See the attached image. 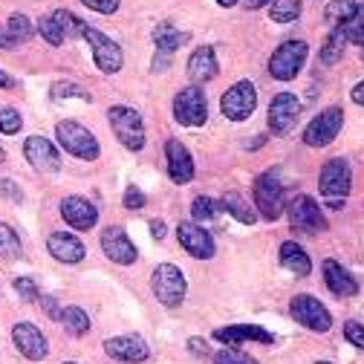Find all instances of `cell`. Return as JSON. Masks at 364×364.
I'll return each mask as SVG.
<instances>
[{
    "instance_id": "1",
    "label": "cell",
    "mask_w": 364,
    "mask_h": 364,
    "mask_svg": "<svg viewBox=\"0 0 364 364\" xmlns=\"http://www.w3.org/2000/svg\"><path fill=\"white\" fill-rule=\"evenodd\" d=\"M350 182H353V173H350L347 159L336 156V159H330L321 168V176H318V188H321V197L327 200L330 208H344V200L350 194Z\"/></svg>"
},
{
    "instance_id": "2",
    "label": "cell",
    "mask_w": 364,
    "mask_h": 364,
    "mask_svg": "<svg viewBox=\"0 0 364 364\" xmlns=\"http://www.w3.org/2000/svg\"><path fill=\"white\" fill-rule=\"evenodd\" d=\"M255 205L263 220H278L287 208L284 200V182L278 171H266L255 179Z\"/></svg>"
},
{
    "instance_id": "3",
    "label": "cell",
    "mask_w": 364,
    "mask_h": 364,
    "mask_svg": "<svg viewBox=\"0 0 364 364\" xmlns=\"http://www.w3.org/2000/svg\"><path fill=\"white\" fill-rule=\"evenodd\" d=\"M107 119H110L113 133L119 136V142L127 151H142L145 148V124H142V116L133 107L116 105V107L107 110Z\"/></svg>"
},
{
    "instance_id": "4",
    "label": "cell",
    "mask_w": 364,
    "mask_h": 364,
    "mask_svg": "<svg viewBox=\"0 0 364 364\" xmlns=\"http://www.w3.org/2000/svg\"><path fill=\"white\" fill-rule=\"evenodd\" d=\"M154 295L162 306H179L186 301V275L173 263H159L154 269Z\"/></svg>"
},
{
    "instance_id": "5",
    "label": "cell",
    "mask_w": 364,
    "mask_h": 364,
    "mask_svg": "<svg viewBox=\"0 0 364 364\" xmlns=\"http://www.w3.org/2000/svg\"><path fill=\"white\" fill-rule=\"evenodd\" d=\"M55 136H58V142L67 154L78 156V159H99V142H96V136L90 133L84 124L78 122H58L55 127Z\"/></svg>"
},
{
    "instance_id": "6",
    "label": "cell",
    "mask_w": 364,
    "mask_h": 364,
    "mask_svg": "<svg viewBox=\"0 0 364 364\" xmlns=\"http://www.w3.org/2000/svg\"><path fill=\"white\" fill-rule=\"evenodd\" d=\"M306 43L304 41H284L281 47L272 53V58H269V73H272V78H278V81H292L298 73H301V67H304V61H306Z\"/></svg>"
},
{
    "instance_id": "7",
    "label": "cell",
    "mask_w": 364,
    "mask_h": 364,
    "mask_svg": "<svg viewBox=\"0 0 364 364\" xmlns=\"http://www.w3.org/2000/svg\"><path fill=\"white\" fill-rule=\"evenodd\" d=\"M173 119L186 127H200L208 119V102L200 87H186L173 96Z\"/></svg>"
},
{
    "instance_id": "8",
    "label": "cell",
    "mask_w": 364,
    "mask_h": 364,
    "mask_svg": "<svg viewBox=\"0 0 364 364\" xmlns=\"http://www.w3.org/2000/svg\"><path fill=\"white\" fill-rule=\"evenodd\" d=\"M289 312L301 327H306L312 333H327L333 327V315L327 312V306L321 301L312 298V295H295L292 304H289Z\"/></svg>"
},
{
    "instance_id": "9",
    "label": "cell",
    "mask_w": 364,
    "mask_h": 364,
    "mask_svg": "<svg viewBox=\"0 0 364 364\" xmlns=\"http://www.w3.org/2000/svg\"><path fill=\"white\" fill-rule=\"evenodd\" d=\"M287 214H289V225L301 235H318L327 229V220L318 208V203L306 194H298L289 205H287Z\"/></svg>"
},
{
    "instance_id": "10",
    "label": "cell",
    "mask_w": 364,
    "mask_h": 364,
    "mask_svg": "<svg viewBox=\"0 0 364 364\" xmlns=\"http://www.w3.org/2000/svg\"><path fill=\"white\" fill-rule=\"evenodd\" d=\"M257 107V90L252 81H237L232 90H225V96L220 99V110L225 119L232 122H246Z\"/></svg>"
},
{
    "instance_id": "11",
    "label": "cell",
    "mask_w": 364,
    "mask_h": 364,
    "mask_svg": "<svg viewBox=\"0 0 364 364\" xmlns=\"http://www.w3.org/2000/svg\"><path fill=\"white\" fill-rule=\"evenodd\" d=\"M341 124H344V110H341V107H327L324 113H318V116L306 124V130H304V145H309V148H327V145L336 139V136H338Z\"/></svg>"
},
{
    "instance_id": "12",
    "label": "cell",
    "mask_w": 364,
    "mask_h": 364,
    "mask_svg": "<svg viewBox=\"0 0 364 364\" xmlns=\"http://www.w3.org/2000/svg\"><path fill=\"white\" fill-rule=\"evenodd\" d=\"M87 43H90V50H93V61H96V67L102 70V73H119L122 70V61H124V55H122V50H119V43L116 41H110L105 32H99V29H93V26H84V35H81Z\"/></svg>"
},
{
    "instance_id": "13",
    "label": "cell",
    "mask_w": 364,
    "mask_h": 364,
    "mask_svg": "<svg viewBox=\"0 0 364 364\" xmlns=\"http://www.w3.org/2000/svg\"><path fill=\"white\" fill-rule=\"evenodd\" d=\"M301 116V102L292 93H278L269 105V130L275 136H287Z\"/></svg>"
},
{
    "instance_id": "14",
    "label": "cell",
    "mask_w": 364,
    "mask_h": 364,
    "mask_svg": "<svg viewBox=\"0 0 364 364\" xmlns=\"http://www.w3.org/2000/svg\"><path fill=\"white\" fill-rule=\"evenodd\" d=\"M176 237H179V246L186 249L191 257H197V260L214 257V240L200 223H179Z\"/></svg>"
},
{
    "instance_id": "15",
    "label": "cell",
    "mask_w": 364,
    "mask_h": 364,
    "mask_svg": "<svg viewBox=\"0 0 364 364\" xmlns=\"http://www.w3.org/2000/svg\"><path fill=\"white\" fill-rule=\"evenodd\" d=\"M61 217L67 220L70 229L90 232L99 223V208L90 200H84V197H64L61 200Z\"/></svg>"
},
{
    "instance_id": "16",
    "label": "cell",
    "mask_w": 364,
    "mask_h": 364,
    "mask_svg": "<svg viewBox=\"0 0 364 364\" xmlns=\"http://www.w3.org/2000/svg\"><path fill=\"white\" fill-rule=\"evenodd\" d=\"M102 249L113 263H122V266H130L136 257H139V252H136V246L130 243L127 232L119 229V225H110V229L102 232Z\"/></svg>"
},
{
    "instance_id": "17",
    "label": "cell",
    "mask_w": 364,
    "mask_h": 364,
    "mask_svg": "<svg viewBox=\"0 0 364 364\" xmlns=\"http://www.w3.org/2000/svg\"><path fill=\"white\" fill-rule=\"evenodd\" d=\"M186 41H188V32H179V29H176V26H171V23H159V26L154 29V43H156L154 67L165 70V67H168V61H171V55H173V53H176Z\"/></svg>"
},
{
    "instance_id": "18",
    "label": "cell",
    "mask_w": 364,
    "mask_h": 364,
    "mask_svg": "<svg viewBox=\"0 0 364 364\" xmlns=\"http://www.w3.org/2000/svg\"><path fill=\"white\" fill-rule=\"evenodd\" d=\"M165 156H168V173L176 186H186V182L194 179V159L188 154V148L176 142V139H168L165 142Z\"/></svg>"
},
{
    "instance_id": "19",
    "label": "cell",
    "mask_w": 364,
    "mask_h": 364,
    "mask_svg": "<svg viewBox=\"0 0 364 364\" xmlns=\"http://www.w3.org/2000/svg\"><path fill=\"white\" fill-rule=\"evenodd\" d=\"M12 338H15L18 350H21L29 361H41V358H47V353H50L43 333H41L38 327L26 324V321H21V324H15V327H12Z\"/></svg>"
},
{
    "instance_id": "20",
    "label": "cell",
    "mask_w": 364,
    "mask_h": 364,
    "mask_svg": "<svg viewBox=\"0 0 364 364\" xmlns=\"http://www.w3.org/2000/svg\"><path fill=\"white\" fill-rule=\"evenodd\" d=\"M23 154L35 171H58L61 168L58 151L53 148L50 139H43V136H29L26 145H23Z\"/></svg>"
},
{
    "instance_id": "21",
    "label": "cell",
    "mask_w": 364,
    "mask_h": 364,
    "mask_svg": "<svg viewBox=\"0 0 364 364\" xmlns=\"http://www.w3.org/2000/svg\"><path fill=\"white\" fill-rule=\"evenodd\" d=\"M105 350L110 358H119V361H127V364H139L148 358V344L139 338V336H116V338H107L105 341Z\"/></svg>"
},
{
    "instance_id": "22",
    "label": "cell",
    "mask_w": 364,
    "mask_h": 364,
    "mask_svg": "<svg viewBox=\"0 0 364 364\" xmlns=\"http://www.w3.org/2000/svg\"><path fill=\"white\" fill-rule=\"evenodd\" d=\"M324 284H327V289L333 292V295H338V298H353V295H358V284H355V278L350 275V272L338 263V260H324Z\"/></svg>"
},
{
    "instance_id": "23",
    "label": "cell",
    "mask_w": 364,
    "mask_h": 364,
    "mask_svg": "<svg viewBox=\"0 0 364 364\" xmlns=\"http://www.w3.org/2000/svg\"><path fill=\"white\" fill-rule=\"evenodd\" d=\"M214 338L223 344H240V341H257V344H275L272 333H266L257 324H235V327H220L214 330Z\"/></svg>"
},
{
    "instance_id": "24",
    "label": "cell",
    "mask_w": 364,
    "mask_h": 364,
    "mask_svg": "<svg viewBox=\"0 0 364 364\" xmlns=\"http://www.w3.org/2000/svg\"><path fill=\"white\" fill-rule=\"evenodd\" d=\"M47 249H50V255H53L55 260H61V263H78V260H84V252H87L84 243H81L78 237L67 235V232L50 235Z\"/></svg>"
},
{
    "instance_id": "25",
    "label": "cell",
    "mask_w": 364,
    "mask_h": 364,
    "mask_svg": "<svg viewBox=\"0 0 364 364\" xmlns=\"http://www.w3.org/2000/svg\"><path fill=\"white\" fill-rule=\"evenodd\" d=\"M217 75V58H214V47H200L191 53L188 58V78L194 84H205Z\"/></svg>"
},
{
    "instance_id": "26",
    "label": "cell",
    "mask_w": 364,
    "mask_h": 364,
    "mask_svg": "<svg viewBox=\"0 0 364 364\" xmlns=\"http://www.w3.org/2000/svg\"><path fill=\"white\" fill-rule=\"evenodd\" d=\"M281 266L289 269V272H295L298 278H306L309 272H312V260H309V255H306L298 243H292V240L281 243Z\"/></svg>"
},
{
    "instance_id": "27",
    "label": "cell",
    "mask_w": 364,
    "mask_h": 364,
    "mask_svg": "<svg viewBox=\"0 0 364 364\" xmlns=\"http://www.w3.org/2000/svg\"><path fill=\"white\" fill-rule=\"evenodd\" d=\"M220 211H229V214H235L243 225H252L255 220H257V214H255V208L237 194V191H229V194H223V200H220Z\"/></svg>"
},
{
    "instance_id": "28",
    "label": "cell",
    "mask_w": 364,
    "mask_h": 364,
    "mask_svg": "<svg viewBox=\"0 0 364 364\" xmlns=\"http://www.w3.org/2000/svg\"><path fill=\"white\" fill-rule=\"evenodd\" d=\"M341 32L350 43H358V47H364V0H358L355 4V12L347 23H341Z\"/></svg>"
},
{
    "instance_id": "29",
    "label": "cell",
    "mask_w": 364,
    "mask_h": 364,
    "mask_svg": "<svg viewBox=\"0 0 364 364\" xmlns=\"http://www.w3.org/2000/svg\"><path fill=\"white\" fill-rule=\"evenodd\" d=\"M301 15V0H272L269 6V18L278 23H292Z\"/></svg>"
},
{
    "instance_id": "30",
    "label": "cell",
    "mask_w": 364,
    "mask_h": 364,
    "mask_svg": "<svg viewBox=\"0 0 364 364\" xmlns=\"http://www.w3.org/2000/svg\"><path fill=\"white\" fill-rule=\"evenodd\" d=\"M344 41H347V38H344L341 26H333L327 43L321 47V61H324V64H338V61H341V55H344Z\"/></svg>"
},
{
    "instance_id": "31",
    "label": "cell",
    "mask_w": 364,
    "mask_h": 364,
    "mask_svg": "<svg viewBox=\"0 0 364 364\" xmlns=\"http://www.w3.org/2000/svg\"><path fill=\"white\" fill-rule=\"evenodd\" d=\"M61 321H64V327H67L70 336H84L90 330V318H87V312L81 306H67L61 312Z\"/></svg>"
},
{
    "instance_id": "32",
    "label": "cell",
    "mask_w": 364,
    "mask_h": 364,
    "mask_svg": "<svg viewBox=\"0 0 364 364\" xmlns=\"http://www.w3.org/2000/svg\"><path fill=\"white\" fill-rule=\"evenodd\" d=\"M50 96H53V102H64V99H81V102H93V96H90L84 87L73 84V81H55V84H53V90H50Z\"/></svg>"
},
{
    "instance_id": "33",
    "label": "cell",
    "mask_w": 364,
    "mask_h": 364,
    "mask_svg": "<svg viewBox=\"0 0 364 364\" xmlns=\"http://www.w3.org/2000/svg\"><path fill=\"white\" fill-rule=\"evenodd\" d=\"M53 21L58 23V29L64 32V38H75V35H84V21L78 15H73L70 9H58L53 12Z\"/></svg>"
},
{
    "instance_id": "34",
    "label": "cell",
    "mask_w": 364,
    "mask_h": 364,
    "mask_svg": "<svg viewBox=\"0 0 364 364\" xmlns=\"http://www.w3.org/2000/svg\"><path fill=\"white\" fill-rule=\"evenodd\" d=\"M353 12H355L353 0H333V4L327 6V12H324V18H327L330 26H341V23H347L353 18Z\"/></svg>"
},
{
    "instance_id": "35",
    "label": "cell",
    "mask_w": 364,
    "mask_h": 364,
    "mask_svg": "<svg viewBox=\"0 0 364 364\" xmlns=\"http://www.w3.org/2000/svg\"><path fill=\"white\" fill-rule=\"evenodd\" d=\"M0 257H21V240L6 223H0Z\"/></svg>"
},
{
    "instance_id": "36",
    "label": "cell",
    "mask_w": 364,
    "mask_h": 364,
    "mask_svg": "<svg viewBox=\"0 0 364 364\" xmlns=\"http://www.w3.org/2000/svg\"><path fill=\"white\" fill-rule=\"evenodd\" d=\"M191 214H194V223H211L217 214H220V203L208 200V197H197L194 205H191Z\"/></svg>"
},
{
    "instance_id": "37",
    "label": "cell",
    "mask_w": 364,
    "mask_h": 364,
    "mask_svg": "<svg viewBox=\"0 0 364 364\" xmlns=\"http://www.w3.org/2000/svg\"><path fill=\"white\" fill-rule=\"evenodd\" d=\"M6 29H9V35L15 38V43H23V41H29L32 38V21L26 18V15H12L9 18V23H6Z\"/></svg>"
},
{
    "instance_id": "38",
    "label": "cell",
    "mask_w": 364,
    "mask_h": 364,
    "mask_svg": "<svg viewBox=\"0 0 364 364\" xmlns=\"http://www.w3.org/2000/svg\"><path fill=\"white\" fill-rule=\"evenodd\" d=\"M38 32L43 35V41H47V43H53V47H61V43L67 41V38H64V32L58 29V23L53 21V15L38 21Z\"/></svg>"
},
{
    "instance_id": "39",
    "label": "cell",
    "mask_w": 364,
    "mask_h": 364,
    "mask_svg": "<svg viewBox=\"0 0 364 364\" xmlns=\"http://www.w3.org/2000/svg\"><path fill=\"white\" fill-rule=\"evenodd\" d=\"M21 124H23V119H21V113L15 107H4V110H0V130H4V133H18Z\"/></svg>"
},
{
    "instance_id": "40",
    "label": "cell",
    "mask_w": 364,
    "mask_h": 364,
    "mask_svg": "<svg viewBox=\"0 0 364 364\" xmlns=\"http://www.w3.org/2000/svg\"><path fill=\"white\" fill-rule=\"evenodd\" d=\"M214 364H257L255 358H249L246 353H240V350H220L217 355H214Z\"/></svg>"
},
{
    "instance_id": "41",
    "label": "cell",
    "mask_w": 364,
    "mask_h": 364,
    "mask_svg": "<svg viewBox=\"0 0 364 364\" xmlns=\"http://www.w3.org/2000/svg\"><path fill=\"white\" fill-rule=\"evenodd\" d=\"M344 336H347V341H350L353 347L364 350V327H361L358 321H347V324H344Z\"/></svg>"
},
{
    "instance_id": "42",
    "label": "cell",
    "mask_w": 364,
    "mask_h": 364,
    "mask_svg": "<svg viewBox=\"0 0 364 364\" xmlns=\"http://www.w3.org/2000/svg\"><path fill=\"white\" fill-rule=\"evenodd\" d=\"M124 208H130V211L145 208V194L136 188V186H127V191H124Z\"/></svg>"
},
{
    "instance_id": "43",
    "label": "cell",
    "mask_w": 364,
    "mask_h": 364,
    "mask_svg": "<svg viewBox=\"0 0 364 364\" xmlns=\"http://www.w3.org/2000/svg\"><path fill=\"white\" fill-rule=\"evenodd\" d=\"M81 4L93 12H102V15H113L119 9V0H81Z\"/></svg>"
},
{
    "instance_id": "44",
    "label": "cell",
    "mask_w": 364,
    "mask_h": 364,
    "mask_svg": "<svg viewBox=\"0 0 364 364\" xmlns=\"http://www.w3.org/2000/svg\"><path fill=\"white\" fill-rule=\"evenodd\" d=\"M15 292H18L21 298H26V301H38V298H41L38 287H35L29 278H18V281H15Z\"/></svg>"
},
{
    "instance_id": "45",
    "label": "cell",
    "mask_w": 364,
    "mask_h": 364,
    "mask_svg": "<svg viewBox=\"0 0 364 364\" xmlns=\"http://www.w3.org/2000/svg\"><path fill=\"white\" fill-rule=\"evenodd\" d=\"M0 194H4L6 200H12V203H21L23 200V191L15 186L12 179H0Z\"/></svg>"
},
{
    "instance_id": "46",
    "label": "cell",
    "mask_w": 364,
    "mask_h": 364,
    "mask_svg": "<svg viewBox=\"0 0 364 364\" xmlns=\"http://www.w3.org/2000/svg\"><path fill=\"white\" fill-rule=\"evenodd\" d=\"M188 350H191L194 355H205V353H208V344H205L203 338H191V341H188Z\"/></svg>"
},
{
    "instance_id": "47",
    "label": "cell",
    "mask_w": 364,
    "mask_h": 364,
    "mask_svg": "<svg viewBox=\"0 0 364 364\" xmlns=\"http://www.w3.org/2000/svg\"><path fill=\"white\" fill-rule=\"evenodd\" d=\"M9 47H15V38L9 35V29L0 26V50H9Z\"/></svg>"
},
{
    "instance_id": "48",
    "label": "cell",
    "mask_w": 364,
    "mask_h": 364,
    "mask_svg": "<svg viewBox=\"0 0 364 364\" xmlns=\"http://www.w3.org/2000/svg\"><path fill=\"white\" fill-rule=\"evenodd\" d=\"M151 235H154L156 240L165 237V223H162V220H151Z\"/></svg>"
},
{
    "instance_id": "49",
    "label": "cell",
    "mask_w": 364,
    "mask_h": 364,
    "mask_svg": "<svg viewBox=\"0 0 364 364\" xmlns=\"http://www.w3.org/2000/svg\"><path fill=\"white\" fill-rule=\"evenodd\" d=\"M353 102L364 107V81H358V84L353 87Z\"/></svg>"
},
{
    "instance_id": "50",
    "label": "cell",
    "mask_w": 364,
    "mask_h": 364,
    "mask_svg": "<svg viewBox=\"0 0 364 364\" xmlns=\"http://www.w3.org/2000/svg\"><path fill=\"white\" fill-rule=\"evenodd\" d=\"M0 87H4V90H12V87H15V78L6 75V73H0Z\"/></svg>"
},
{
    "instance_id": "51",
    "label": "cell",
    "mask_w": 364,
    "mask_h": 364,
    "mask_svg": "<svg viewBox=\"0 0 364 364\" xmlns=\"http://www.w3.org/2000/svg\"><path fill=\"white\" fill-rule=\"evenodd\" d=\"M263 4H269V0H246V6H249V9H260Z\"/></svg>"
},
{
    "instance_id": "52",
    "label": "cell",
    "mask_w": 364,
    "mask_h": 364,
    "mask_svg": "<svg viewBox=\"0 0 364 364\" xmlns=\"http://www.w3.org/2000/svg\"><path fill=\"white\" fill-rule=\"evenodd\" d=\"M217 4H220V6H235L237 0H217Z\"/></svg>"
},
{
    "instance_id": "53",
    "label": "cell",
    "mask_w": 364,
    "mask_h": 364,
    "mask_svg": "<svg viewBox=\"0 0 364 364\" xmlns=\"http://www.w3.org/2000/svg\"><path fill=\"white\" fill-rule=\"evenodd\" d=\"M4 162H6V151H4V148H0V165H4Z\"/></svg>"
},
{
    "instance_id": "54",
    "label": "cell",
    "mask_w": 364,
    "mask_h": 364,
    "mask_svg": "<svg viewBox=\"0 0 364 364\" xmlns=\"http://www.w3.org/2000/svg\"><path fill=\"white\" fill-rule=\"evenodd\" d=\"M318 364H333V361H318Z\"/></svg>"
},
{
    "instance_id": "55",
    "label": "cell",
    "mask_w": 364,
    "mask_h": 364,
    "mask_svg": "<svg viewBox=\"0 0 364 364\" xmlns=\"http://www.w3.org/2000/svg\"><path fill=\"white\" fill-rule=\"evenodd\" d=\"M64 364H75V361H64Z\"/></svg>"
}]
</instances>
